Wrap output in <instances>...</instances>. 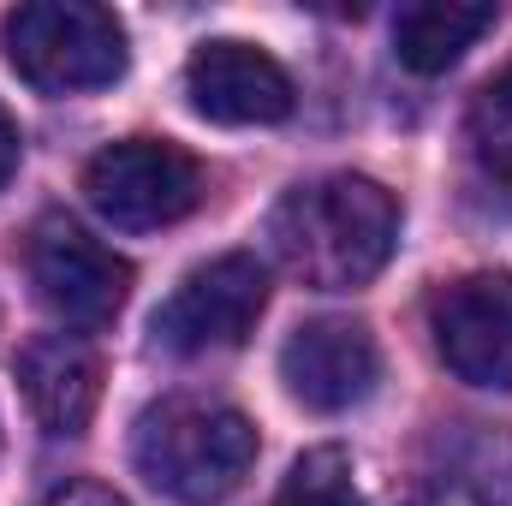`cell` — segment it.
<instances>
[{
    "instance_id": "obj_6",
    "label": "cell",
    "mask_w": 512,
    "mask_h": 506,
    "mask_svg": "<svg viewBox=\"0 0 512 506\" xmlns=\"http://www.w3.org/2000/svg\"><path fill=\"white\" fill-rule=\"evenodd\" d=\"M30 286L66 328H108L131 292V262L114 256L102 239H90L66 215H42L30 227Z\"/></svg>"
},
{
    "instance_id": "obj_2",
    "label": "cell",
    "mask_w": 512,
    "mask_h": 506,
    "mask_svg": "<svg viewBox=\"0 0 512 506\" xmlns=\"http://www.w3.org/2000/svg\"><path fill=\"white\" fill-rule=\"evenodd\" d=\"M137 477L179 506H221L256 465V423L221 399L173 393L131 429Z\"/></svg>"
},
{
    "instance_id": "obj_9",
    "label": "cell",
    "mask_w": 512,
    "mask_h": 506,
    "mask_svg": "<svg viewBox=\"0 0 512 506\" xmlns=\"http://www.w3.org/2000/svg\"><path fill=\"white\" fill-rule=\"evenodd\" d=\"M185 96L215 126H274L292 114V78L251 42H203L185 60Z\"/></svg>"
},
{
    "instance_id": "obj_12",
    "label": "cell",
    "mask_w": 512,
    "mask_h": 506,
    "mask_svg": "<svg viewBox=\"0 0 512 506\" xmlns=\"http://www.w3.org/2000/svg\"><path fill=\"white\" fill-rule=\"evenodd\" d=\"M411 506H512V489L489 459V441L459 435V447H447V465H435L423 477Z\"/></svg>"
},
{
    "instance_id": "obj_15",
    "label": "cell",
    "mask_w": 512,
    "mask_h": 506,
    "mask_svg": "<svg viewBox=\"0 0 512 506\" xmlns=\"http://www.w3.org/2000/svg\"><path fill=\"white\" fill-rule=\"evenodd\" d=\"M42 506H126V501H120L108 483H60Z\"/></svg>"
},
{
    "instance_id": "obj_7",
    "label": "cell",
    "mask_w": 512,
    "mask_h": 506,
    "mask_svg": "<svg viewBox=\"0 0 512 506\" xmlns=\"http://www.w3.org/2000/svg\"><path fill=\"white\" fill-rule=\"evenodd\" d=\"M441 364L471 387H512V274H465L429 304Z\"/></svg>"
},
{
    "instance_id": "obj_16",
    "label": "cell",
    "mask_w": 512,
    "mask_h": 506,
    "mask_svg": "<svg viewBox=\"0 0 512 506\" xmlns=\"http://www.w3.org/2000/svg\"><path fill=\"white\" fill-rule=\"evenodd\" d=\"M18 173V126H12V114L0 108V185Z\"/></svg>"
},
{
    "instance_id": "obj_4",
    "label": "cell",
    "mask_w": 512,
    "mask_h": 506,
    "mask_svg": "<svg viewBox=\"0 0 512 506\" xmlns=\"http://www.w3.org/2000/svg\"><path fill=\"white\" fill-rule=\"evenodd\" d=\"M84 203L120 233H155V227L185 221L203 203V167L179 143L126 137V143H108L90 155Z\"/></svg>"
},
{
    "instance_id": "obj_1",
    "label": "cell",
    "mask_w": 512,
    "mask_h": 506,
    "mask_svg": "<svg viewBox=\"0 0 512 506\" xmlns=\"http://www.w3.org/2000/svg\"><path fill=\"white\" fill-rule=\"evenodd\" d=\"M268 245L292 280L316 292H352L387 268L399 245V203L364 173H322L274 203Z\"/></svg>"
},
{
    "instance_id": "obj_13",
    "label": "cell",
    "mask_w": 512,
    "mask_h": 506,
    "mask_svg": "<svg viewBox=\"0 0 512 506\" xmlns=\"http://www.w3.org/2000/svg\"><path fill=\"white\" fill-rule=\"evenodd\" d=\"M465 137H471L477 167H483L495 185H507L512 191V72L489 78V84L477 90L471 120H465Z\"/></svg>"
},
{
    "instance_id": "obj_3",
    "label": "cell",
    "mask_w": 512,
    "mask_h": 506,
    "mask_svg": "<svg viewBox=\"0 0 512 506\" xmlns=\"http://www.w3.org/2000/svg\"><path fill=\"white\" fill-rule=\"evenodd\" d=\"M12 72L42 96L102 90L126 72V30L96 0H30L0 24Z\"/></svg>"
},
{
    "instance_id": "obj_10",
    "label": "cell",
    "mask_w": 512,
    "mask_h": 506,
    "mask_svg": "<svg viewBox=\"0 0 512 506\" xmlns=\"http://www.w3.org/2000/svg\"><path fill=\"white\" fill-rule=\"evenodd\" d=\"M18 381L48 435H84L102 399V358L78 334H42L18 352Z\"/></svg>"
},
{
    "instance_id": "obj_14",
    "label": "cell",
    "mask_w": 512,
    "mask_h": 506,
    "mask_svg": "<svg viewBox=\"0 0 512 506\" xmlns=\"http://www.w3.org/2000/svg\"><path fill=\"white\" fill-rule=\"evenodd\" d=\"M268 506H358L352 453H346V447H310V453L286 471L280 495Z\"/></svg>"
},
{
    "instance_id": "obj_11",
    "label": "cell",
    "mask_w": 512,
    "mask_h": 506,
    "mask_svg": "<svg viewBox=\"0 0 512 506\" xmlns=\"http://www.w3.org/2000/svg\"><path fill=\"white\" fill-rule=\"evenodd\" d=\"M495 30V6H459V0H411L393 18V54L405 72L435 78L447 66H459V54Z\"/></svg>"
},
{
    "instance_id": "obj_5",
    "label": "cell",
    "mask_w": 512,
    "mask_h": 506,
    "mask_svg": "<svg viewBox=\"0 0 512 506\" xmlns=\"http://www.w3.org/2000/svg\"><path fill=\"white\" fill-rule=\"evenodd\" d=\"M268 304V274L262 262L245 251L215 256L203 268H191L167 304L155 310V346L179 352V358H203V352H227V346H245L256 334V316Z\"/></svg>"
},
{
    "instance_id": "obj_8",
    "label": "cell",
    "mask_w": 512,
    "mask_h": 506,
    "mask_svg": "<svg viewBox=\"0 0 512 506\" xmlns=\"http://www.w3.org/2000/svg\"><path fill=\"white\" fill-rule=\"evenodd\" d=\"M280 381L286 393L304 405V411H352L376 393L382 381V352L370 340L364 322H346V316H316L304 322L286 346H280Z\"/></svg>"
}]
</instances>
